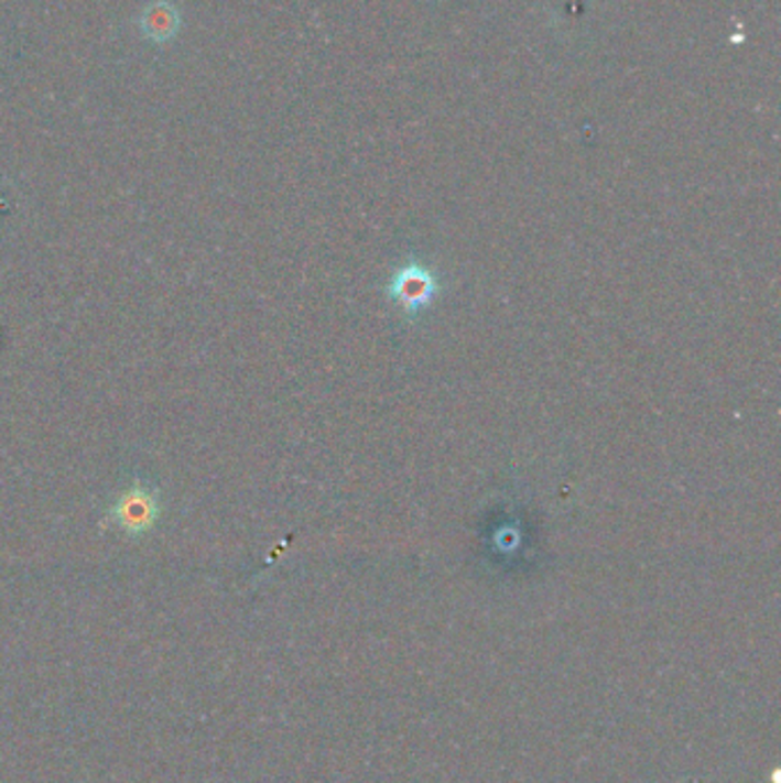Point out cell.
<instances>
[{"mask_svg":"<svg viewBox=\"0 0 781 783\" xmlns=\"http://www.w3.org/2000/svg\"><path fill=\"white\" fill-rule=\"evenodd\" d=\"M392 296L401 307H406L411 314H417L436 296V278L424 267H403L394 275Z\"/></svg>","mask_w":781,"mask_h":783,"instance_id":"6da1fadb","label":"cell"},{"mask_svg":"<svg viewBox=\"0 0 781 783\" xmlns=\"http://www.w3.org/2000/svg\"><path fill=\"white\" fill-rule=\"evenodd\" d=\"M180 28H182V14L175 6L167 3V0H156V3L148 6V10H144L140 17V33L156 44L177 37Z\"/></svg>","mask_w":781,"mask_h":783,"instance_id":"7a4b0ae2","label":"cell"}]
</instances>
